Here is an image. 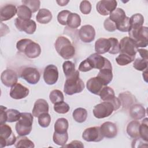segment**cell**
Listing matches in <instances>:
<instances>
[{
  "mask_svg": "<svg viewBox=\"0 0 148 148\" xmlns=\"http://www.w3.org/2000/svg\"><path fill=\"white\" fill-rule=\"evenodd\" d=\"M81 24L80 16L76 13H71L69 14L66 25L71 28L75 29L78 28Z\"/></svg>",
  "mask_w": 148,
  "mask_h": 148,
  "instance_id": "obj_31",
  "label": "cell"
},
{
  "mask_svg": "<svg viewBox=\"0 0 148 148\" xmlns=\"http://www.w3.org/2000/svg\"><path fill=\"white\" fill-rule=\"evenodd\" d=\"M33 119V115L31 113H21V117L15 125V129L18 136H25L30 134Z\"/></svg>",
  "mask_w": 148,
  "mask_h": 148,
  "instance_id": "obj_5",
  "label": "cell"
},
{
  "mask_svg": "<svg viewBox=\"0 0 148 148\" xmlns=\"http://www.w3.org/2000/svg\"><path fill=\"white\" fill-rule=\"evenodd\" d=\"M32 11L26 5H20L17 8V15L18 18L24 20H31L32 17Z\"/></svg>",
  "mask_w": 148,
  "mask_h": 148,
  "instance_id": "obj_28",
  "label": "cell"
},
{
  "mask_svg": "<svg viewBox=\"0 0 148 148\" xmlns=\"http://www.w3.org/2000/svg\"><path fill=\"white\" fill-rule=\"evenodd\" d=\"M140 123L137 120H132L127 126V133L131 138L135 139L140 137L139 135Z\"/></svg>",
  "mask_w": 148,
  "mask_h": 148,
  "instance_id": "obj_26",
  "label": "cell"
},
{
  "mask_svg": "<svg viewBox=\"0 0 148 148\" xmlns=\"http://www.w3.org/2000/svg\"><path fill=\"white\" fill-rule=\"evenodd\" d=\"M19 76L31 84H36L40 80V75L39 71L34 67H24L20 69Z\"/></svg>",
  "mask_w": 148,
  "mask_h": 148,
  "instance_id": "obj_8",
  "label": "cell"
},
{
  "mask_svg": "<svg viewBox=\"0 0 148 148\" xmlns=\"http://www.w3.org/2000/svg\"><path fill=\"white\" fill-rule=\"evenodd\" d=\"M15 147H25V148H34L35 147L34 143L32 141L29 140L25 136H19L17 138V140L15 143Z\"/></svg>",
  "mask_w": 148,
  "mask_h": 148,
  "instance_id": "obj_33",
  "label": "cell"
},
{
  "mask_svg": "<svg viewBox=\"0 0 148 148\" xmlns=\"http://www.w3.org/2000/svg\"><path fill=\"white\" fill-rule=\"evenodd\" d=\"M115 108L110 101H103L95 105L93 109V114L97 119H103L109 117Z\"/></svg>",
  "mask_w": 148,
  "mask_h": 148,
  "instance_id": "obj_7",
  "label": "cell"
},
{
  "mask_svg": "<svg viewBox=\"0 0 148 148\" xmlns=\"http://www.w3.org/2000/svg\"><path fill=\"white\" fill-rule=\"evenodd\" d=\"M119 45L120 53H124L135 57L138 47L131 38L127 36L124 37L119 42Z\"/></svg>",
  "mask_w": 148,
  "mask_h": 148,
  "instance_id": "obj_9",
  "label": "cell"
},
{
  "mask_svg": "<svg viewBox=\"0 0 148 148\" xmlns=\"http://www.w3.org/2000/svg\"><path fill=\"white\" fill-rule=\"evenodd\" d=\"M79 9L80 12L84 14H88L91 12V5L88 1H83L80 2Z\"/></svg>",
  "mask_w": 148,
  "mask_h": 148,
  "instance_id": "obj_48",
  "label": "cell"
},
{
  "mask_svg": "<svg viewBox=\"0 0 148 148\" xmlns=\"http://www.w3.org/2000/svg\"><path fill=\"white\" fill-rule=\"evenodd\" d=\"M99 96L103 101H109L115 97V94L113 88L106 86L102 88Z\"/></svg>",
  "mask_w": 148,
  "mask_h": 148,
  "instance_id": "obj_32",
  "label": "cell"
},
{
  "mask_svg": "<svg viewBox=\"0 0 148 148\" xmlns=\"http://www.w3.org/2000/svg\"><path fill=\"white\" fill-rule=\"evenodd\" d=\"M29 89L21 84L17 83L12 86L10 90V96L14 99H21L25 98L29 94Z\"/></svg>",
  "mask_w": 148,
  "mask_h": 148,
  "instance_id": "obj_17",
  "label": "cell"
},
{
  "mask_svg": "<svg viewBox=\"0 0 148 148\" xmlns=\"http://www.w3.org/2000/svg\"><path fill=\"white\" fill-rule=\"evenodd\" d=\"M138 51L139 52L142 58L145 59V60H148L147 50L143 49H139L138 50Z\"/></svg>",
  "mask_w": 148,
  "mask_h": 148,
  "instance_id": "obj_54",
  "label": "cell"
},
{
  "mask_svg": "<svg viewBox=\"0 0 148 148\" xmlns=\"http://www.w3.org/2000/svg\"><path fill=\"white\" fill-rule=\"evenodd\" d=\"M71 12L67 10H64L60 12L57 15V20L58 23L63 25H66L67 19Z\"/></svg>",
  "mask_w": 148,
  "mask_h": 148,
  "instance_id": "obj_47",
  "label": "cell"
},
{
  "mask_svg": "<svg viewBox=\"0 0 148 148\" xmlns=\"http://www.w3.org/2000/svg\"><path fill=\"white\" fill-rule=\"evenodd\" d=\"M57 53L64 59L69 60L75 54V49L71 41L63 36H58L54 43Z\"/></svg>",
  "mask_w": 148,
  "mask_h": 148,
  "instance_id": "obj_3",
  "label": "cell"
},
{
  "mask_svg": "<svg viewBox=\"0 0 148 148\" xmlns=\"http://www.w3.org/2000/svg\"><path fill=\"white\" fill-rule=\"evenodd\" d=\"M131 28L143 26L144 23V17L140 13H136L132 15L130 18Z\"/></svg>",
  "mask_w": 148,
  "mask_h": 148,
  "instance_id": "obj_39",
  "label": "cell"
},
{
  "mask_svg": "<svg viewBox=\"0 0 148 148\" xmlns=\"http://www.w3.org/2000/svg\"><path fill=\"white\" fill-rule=\"evenodd\" d=\"M101 132L103 137L106 138H113L117 136V128L116 124L106 121L100 126Z\"/></svg>",
  "mask_w": 148,
  "mask_h": 148,
  "instance_id": "obj_18",
  "label": "cell"
},
{
  "mask_svg": "<svg viewBox=\"0 0 148 148\" xmlns=\"http://www.w3.org/2000/svg\"><path fill=\"white\" fill-rule=\"evenodd\" d=\"M108 39L110 42V49L108 53L111 54H116L120 53V45L117 39L115 38H110Z\"/></svg>",
  "mask_w": 148,
  "mask_h": 148,
  "instance_id": "obj_46",
  "label": "cell"
},
{
  "mask_svg": "<svg viewBox=\"0 0 148 148\" xmlns=\"http://www.w3.org/2000/svg\"><path fill=\"white\" fill-rule=\"evenodd\" d=\"M16 140L17 138L11 127L5 123L0 124V147H4L13 145Z\"/></svg>",
  "mask_w": 148,
  "mask_h": 148,
  "instance_id": "obj_6",
  "label": "cell"
},
{
  "mask_svg": "<svg viewBox=\"0 0 148 148\" xmlns=\"http://www.w3.org/2000/svg\"><path fill=\"white\" fill-rule=\"evenodd\" d=\"M69 127V123L67 119L65 118L58 119L54 124V131L57 133H65L67 132Z\"/></svg>",
  "mask_w": 148,
  "mask_h": 148,
  "instance_id": "obj_29",
  "label": "cell"
},
{
  "mask_svg": "<svg viewBox=\"0 0 148 148\" xmlns=\"http://www.w3.org/2000/svg\"><path fill=\"white\" fill-rule=\"evenodd\" d=\"M130 114L134 120H140L145 116L146 110L142 105L140 104H134L130 107Z\"/></svg>",
  "mask_w": 148,
  "mask_h": 148,
  "instance_id": "obj_24",
  "label": "cell"
},
{
  "mask_svg": "<svg viewBox=\"0 0 148 148\" xmlns=\"http://www.w3.org/2000/svg\"><path fill=\"white\" fill-rule=\"evenodd\" d=\"M16 48L18 51L23 53L29 58H35L41 53L40 45L29 39H22L16 43Z\"/></svg>",
  "mask_w": 148,
  "mask_h": 148,
  "instance_id": "obj_2",
  "label": "cell"
},
{
  "mask_svg": "<svg viewBox=\"0 0 148 148\" xmlns=\"http://www.w3.org/2000/svg\"><path fill=\"white\" fill-rule=\"evenodd\" d=\"M147 69H146L145 71H143V77L144 79V80H145L146 82H147Z\"/></svg>",
  "mask_w": 148,
  "mask_h": 148,
  "instance_id": "obj_56",
  "label": "cell"
},
{
  "mask_svg": "<svg viewBox=\"0 0 148 148\" xmlns=\"http://www.w3.org/2000/svg\"><path fill=\"white\" fill-rule=\"evenodd\" d=\"M49 99L52 103L56 104L57 103L64 101V97L63 93L59 90H53L49 94Z\"/></svg>",
  "mask_w": 148,
  "mask_h": 148,
  "instance_id": "obj_37",
  "label": "cell"
},
{
  "mask_svg": "<svg viewBox=\"0 0 148 148\" xmlns=\"http://www.w3.org/2000/svg\"><path fill=\"white\" fill-rule=\"evenodd\" d=\"M103 27L105 30L109 32H113L116 29V24L112 21L109 17L106 18L103 23Z\"/></svg>",
  "mask_w": 148,
  "mask_h": 148,
  "instance_id": "obj_49",
  "label": "cell"
},
{
  "mask_svg": "<svg viewBox=\"0 0 148 148\" xmlns=\"http://www.w3.org/2000/svg\"><path fill=\"white\" fill-rule=\"evenodd\" d=\"M117 5V2L115 0H102L98 2L96 9L100 14L107 16L116 9Z\"/></svg>",
  "mask_w": 148,
  "mask_h": 148,
  "instance_id": "obj_11",
  "label": "cell"
},
{
  "mask_svg": "<svg viewBox=\"0 0 148 148\" xmlns=\"http://www.w3.org/2000/svg\"><path fill=\"white\" fill-rule=\"evenodd\" d=\"M1 80L3 85L8 87H12L17 83L18 76L15 71L8 69L2 72Z\"/></svg>",
  "mask_w": 148,
  "mask_h": 148,
  "instance_id": "obj_16",
  "label": "cell"
},
{
  "mask_svg": "<svg viewBox=\"0 0 148 148\" xmlns=\"http://www.w3.org/2000/svg\"><path fill=\"white\" fill-rule=\"evenodd\" d=\"M22 2L24 5L28 6L32 13L39 10L40 1L39 0H24L22 1Z\"/></svg>",
  "mask_w": 148,
  "mask_h": 148,
  "instance_id": "obj_43",
  "label": "cell"
},
{
  "mask_svg": "<svg viewBox=\"0 0 148 148\" xmlns=\"http://www.w3.org/2000/svg\"><path fill=\"white\" fill-rule=\"evenodd\" d=\"M109 15V18L116 24V25L122 22L126 17L125 11L119 8L114 9Z\"/></svg>",
  "mask_w": 148,
  "mask_h": 148,
  "instance_id": "obj_27",
  "label": "cell"
},
{
  "mask_svg": "<svg viewBox=\"0 0 148 148\" xmlns=\"http://www.w3.org/2000/svg\"><path fill=\"white\" fill-rule=\"evenodd\" d=\"M92 69V67L91 66L90 62H89L88 59L86 58V60H83V61H82L80 62V64L79 66L78 71L83 72H86L91 71Z\"/></svg>",
  "mask_w": 148,
  "mask_h": 148,
  "instance_id": "obj_50",
  "label": "cell"
},
{
  "mask_svg": "<svg viewBox=\"0 0 148 148\" xmlns=\"http://www.w3.org/2000/svg\"><path fill=\"white\" fill-rule=\"evenodd\" d=\"M72 116L76 122L82 123L84 122L87 117V111L84 108H79L74 110L72 113Z\"/></svg>",
  "mask_w": 148,
  "mask_h": 148,
  "instance_id": "obj_30",
  "label": "cell"
},
{
  "mask_svg": "<svg viewBox=\"0 0 148 148\" xmlns=\"http://www.w3.org/2000/svg\"><path fill=\"white\" fill-rule=\"evenodd\" d=\"M134 57H131L124 53H120L116 58V61L119 65L124 66L134 61Z\"/></svg>",
  "mask_w": 148,
  "mask_h": 148,
  "instance_id": "obj_36",
  "label": "cell"
},
{
  "mask_svg": "<svg viewBox=\"0 0 148 148\" xmlns=\"http://www.w3.org/2000/svg\"><path fill=\"white\" fill-rule=\"evenodd\" d=\"M87 59L90 62L92 69L95 68L100 70L106 66L112 65L111 62L108 59L97 53L91 54Z\"/></svg>",
  "mask_w": 148,
  "mask_h": 148,
  "instance_id": "obj_14",
  "label": "cell"
},
{
  "mask_svg": "<svg viewBox=\"0 0 148 148\" xmlns=\"http://www.w3.org/2000/svg\"><path fill=\"white\" fill-rule=\"evenodd\" d=\"M133 66L137 71H143L147 68V60L138 58L134 60Z\"/></svg>",
  "mask_w": 148,
  "mask_h": 148,
  "instance_id": "obj_44",
  "label": "cell"
},
{
  "mask_svg": "<svg viewBox=\"0 0 148 148\" xmlns=\"http://www.w3.org/2000/svg\"><path fill=\"white\" fill-rule=\"evenodd\" d=\"M79 72L76 70L75 72L68 77H66L64 83V91L69 95L81 92L84 88V84L80 78Z\"/></svg>",
  "mask_w": 148,
  "mask_h": 148,
  "instance_id": "obj_1",
  "label": "cell"
},
{
  "mask_svg": "<svg viewBox=\"0 0 148 148\" xmlns=\"http://www.w3.org/2000/svg\"><path fill=\"white\" fill-rule=\"evenodd\" d=\"M38 117V123L40 127L43 128H46L49 127L51 123V116L48 113H42Z\"/></svg>",
  "mask_w": 148,
  "mask_h": 148,
  "instance_id": "obj_41",
  "label": "cell"
},
{
  "mask_svg": "<svg viewBox=\"0 0 148 148\" xmlns=\"http://www.w3.org/2000/svg\"><path fill=\"white\" fill-rule=\"evenodd\" d=\"M47 102L44 99H37L34 105L32 114L33 116L37 117L44 113H48L49 107Z\"/></svg>",
  "mask_w": 148,
  "mask_h": 148,
  "instance_id": "obj_21",
  "label": "cell"
},
{
  "mask_svg": "<svg viewBox=\"0 0 148 148\" xmlns=\"http://www.w3.org/2000/svg\"><path fill=\"white\" fill-rule=\"evenodd\" d=\"M63 72L66 77L69 76L75 72V65L71 61H65L62 64Z\"/></svg>",
  "mask_w": 148,
  "mask_h": 148,
  "instance_id": "obj_40",
  "label": "cell"
},
{
  "mask_svg": "<svg viewBox=\"0 0 148 148\" xmlns=\"http://www.w3.org/2000/svg\"><path fill=\"white\" fill-rule=\"evenodd\" d=\"M104 86H104L102 82L97 76L90 78L86 83L87 90L92 94L97 95H99L100 91Z\"/></svg>",
  "mask_w": 148,
  "mask_h": 148,
  "instance_id": "obj_20",
  "label": "cell"
},
{
  "mask_svg": "<svg viewBox=\"0 0 148 148\" xmlns=\"http://www.w3.org/2000/svg\"><path fill=\"white\" fill-rule=\"evenodd\" d=\"M130 38L138 47H145L148 45V28L145 26L131 28L128 31Z\"/></svg>",
  "mask_w": 148,
  "mask_h": 148,
  "instance_id": "obj_4",
  "label": "cell"
},
{
  "mask_svg": "<svg viewBox=\"0 0 148 148\" xmlns=\"http://www.w3.org/2000/svg\"><path fill=\"white\" fill-rule=\"evenodd\" d=\"M83 139L87 142H100L103 139L100 127H91L86 128L82 134Z\"/></svg>",
  "mask_w": 148,
  "mask_h": 148,
  "instance_id": "obj_10",
  "label": "cell"
},
{
  "mask_svg": "<svg viewBox=\"0 0 148 148\" xmlns=\"http://www.w3.org/2000/svg\"><path fill=\"white\" fill-rule=\"evenodd\" d=\"M68 139V132L61 134V133H57L54 131L53 135V142L57 144V145L64 146L65 145L66 142Z\"/></svg>",
  "mask_w": 148,
  "mask_h": 148,
  "instance_id": "obj_35",
  "label": "cell"
},
{
  "mask_svg": "<svg viewBox=\"0 0 148 148\" xmlns=\"http://www.w3.org/2000/svg\"><path fill=\"white\" fill-rule=\"evenodd\" d=\"M16 27L20 31H24L28 34H32L36 29V23L32 20H24L19 18H16L14 20Z\"/></svg>",
  "mask_w": 148,
  "mask_h": 148,
  "instance_id": "obj_12",
  "label": "cell"
},
{
  "mask_svg": "<svg viewBox=\"0 0 148 148\" xmlns=\"http://www.w3.org/2000/svg\"><path fill=\"white\" fill-rule=\"evenodd\" d=\"M131 26L130 18L126 16L122 22L116 25V29L121 32H128L131 29Z\"/></svg>",
  "mask_w": 148,
  "mask_h": 148,
  "instance_id": "obj_45",
  "label": "cell"
},
{
  "mask_svg": "<svg viewBox=\"0 0 148 148\" xmlns=\"http://www.w3.org/2000/svg\"><path fill=\"white\" fill-rule=\"evenodd\" d=\"M103 83L104 86H107L113 79V73H112V65L106 66L99 70L97 76Z\"/></svg>",
  "mask_w": 148,
  "mask_h": 148,
  "instance_id": "obj_22",
  "label": "cell"
},
{
  "mask_svg": "<svg viewBox=\"0 0 148 148\" xmlns=\"http://www.w3.org/2000/svg\"><path fill=\"white\" fill-rule=\"evenodd\" d=\"M110 49V42L109 39L101 38L97 39L95 43V50L98 54H104L109 51Z\"/></svg>",
  "mask_w": 148,
  "mask_h": 148,
  "instance_id": "obj_23",
  "label": "cell"
},
{
  "mask_svg": "<svg viewBox=\"0 0 148 148\" xmlns=\"http://www.w3.org/2000/svg\"><path fill=\"white\" fill-rule=\"evenodd\" d=\"M147 147V142L144 140L140 137L135 138L132 142V147Z\"/></svg>",
  "mask_w": 148,
  "mask_h": 148,
  "instance_id": "obj_51",
  "label": "cell"
},
{
  "mask_svg": "<svg viewBox=\"0 0 148 148\" xmlns=\"http://www.w3.org/2000/svg\"><path fill=\"white\" fill-rule=\"evenodd\" d=\"M79 36L82 42L84 43H90L95 39V29L91 25H83L79 29Z\"/></svg>",
  "mask_w": 148,
  "mask_h": 148,
  "instance_id": "obj_15",
  "label": "cell"
},
{
  "mask_svg": "<svg viewBox=\"0 0 148 148\" xmlns=\"http://www.w3.org/2000/svg\"><path fill=\"white\" fill-rule=\"evenodd\" d=\"M63 147H84V145L81 141L79 140H73L69 144L64 145Z\"/></svg>",
  "mask_w": 148,
  "mask_h": 148,
  "instance_id": "obj_53",
  "label": "cell"
},
{
  "mask_svg": "<svg viewBox=\"0 0 148 148\" xmlns=\"http://www.w3.org/2000/svg\"><path fill=\"white\" fill-rule=\"evenodd\" d=\"M36 19L39 23L46 24L51 20L52 14L49 10L42 8L39 10L36 16Z\"/></svg>",
  "mask_w": 148,
  "mask_h": 148,
  "instance_id": "obj_25",
  "label": "cell"
},
{
  "mask_svg": "<svg viewBox=\"0 0 148 148\" xmlns=\"http://www.w3.org/2000/svg\"><path fill=\"white\" fill-rule=\"evenodd\" d=\"M54 105V110L58 113L65 114L68 113L70 109L69 105L64 101L57 103Z\"/></svg>",
  "mask_w": 148,
  "mask_h": 148,
  "instance_id": "obj_42",
  "label": "cell"
},
{
  "mask_svg": "<svg viewBox=\"0 0 148 148\" xmlns=\"http://www.w3.org/2000/svg\"><path fill=\"white\" fill-rule=\"evenodd\" d=\"M17 14V8L13 4H6L0 9L1 21H5L11 19Z\"/></svg>",
  "mask_w": 148,
  "mask_h": 148,
  "instance_id": "obj_19",
  "label": "cell"
},
{
  "mask_svg": "<svg viewBox=\"0 0 148 148\" xmlns=\"http://www.w3.org/2000/svg\"><path fill=\"white\" fill-rule=\"evenodd\" d=\"M6 122L13 123L19 120L21 117V113L16 110L13 109H6Z\"/></svg>",
  "mask_w": 148,
  "mask_h": 148,
  "instance_id": "obj_34",
  "label": "cell"
},
{
  "mask_svg": "<svg viewBox=\"0 0 148 148\" xmlns=\"http://www.w3.org/2000/svg\"><path fill=\"white\" fill-rule=\"evenodd\" d=\"M148 119L147 117L145 118L142 123L140 124L139 126V135L141 138H142L145 141H148Z\"/></svg>",
  "mask_w": 148,
  "mask_h": 148,
  "instance_id": "obj_38",
  "label": "cell"
},
{
  "mask_svg": "<svg viewBox=\"0 0 148 148\" xmlns=\"http://www.w3.org/2000/svg\"><path fill=\"white\" fill-rule=\"evenodd\" d=\"M58 79V71L57 67L53 64L46 66L43 72V79L48 85L54 84Z\"/></svg>",
  "mask_w": 148,
  "mask_h": 148,
  "instance_id": "obj_13",
  "label": "cell"
},
{
  "mask_svg": "<svg viewBox=\"0 0 148 148\" xmlns=\"http://www.w3.org/2000/svg\"><path fill=\"white\" fill-rule=\"evenodd\" d=\"M7 108L1 105L0 107V124H5L6 122V109Z\"/></svg>",
  "mask_w": 148,
  "mask_h": 148,
  "instance_id": "obj_52",
  "label": "cell"
},
{
  "mask_svg": "<svg viewBox=\"0 0 148 148\" xmlns=\"http://www.w3.org/2000/svg\"><path fill=\"white\" fill-rule=\"evenodd\" d=\"M57 3L58 4V5L64 6L66 5V4L69 2V1H64V0H60V1H57Z\"/></svg>",
  "mask_w": 148,
  "mask_h": 148,
  "instance_id": "obj_55",
  "label": "cell"
}]
</instances>
